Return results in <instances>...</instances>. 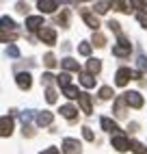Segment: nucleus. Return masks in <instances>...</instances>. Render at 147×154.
<instances>
[{"instance_id":"nucleus-33","label":"nucleus","mask_w":147,"mask_h":154,"mask_svg":"<svg viewBox=\"0 0 147 154\" xmlns=\"http://www.w3.org/2000/svg\"><path fill=\"white\" fill-rule=\"evenodd\" d=\"M67 22H69V13H67V11H61V15H58V24H61V26H67Z\"/></svg>"},{"instance_id":"nucleus-34","label":"nucleus","mask_w":147,"mask_h":154,"mask_svg":"<svg viewBox=\"0 0 147 154\" xmlns=\"http://www.w3.org/2000/svg\"><path fill=\"white\" fill-rule=\"evenodd\" d=\"M2 26H4V30H7V28H15V22H13L11 17L4 15V17H2Z\"/></svg>"},{"instance_id":"nucleus-39","label":"nucleus","mask_w":147,"mask_h":154,"mask_svg":"<svg viewBox=\"0 0 147 154\" xmlns=\"http://www.w3.org/2000/svg\"><path fill=\"white\" fill-rule=\"evenodd\" d=\"M41 154H58V148H48V150H44Z\"/></svg>"},{"instance_id":"nucleus-26","label":"nucleus","mask_w":147,"mask_h":154,"mask_svg":"<svg viewBox=\"0 0 147 154\" xmlns=\"http://www.w3.org/2000/svg\"><path fill=\"white\" fill-rule=\"evenodd\" d=\"M112 96H115V94H112L110 87H102V89H100V98H102V100H110Z\"/></svg>"},{"instance_id":"nucleus-18","label":"nucleus","mask_w":147,"mask_h":154,"mask_svg":"<svg viewBox=\"0 0 147 154\" xmlns=\"http://www.w3.org/2000/svg\"><path fill=\"white\" fill-rule=\"evenodd\" d=\"M102 69V63H100V59H89V63H87V72L93 76V74H98V72Z\"/></svg>"},{"instance_id":"nucleus-11","label":"nucleus","mask_w":147,"mask_h":154,"mask_svg":"<svg viewBox=\"0 0 147 154\" xmlns=\"http://www.w3.org/2000/svg\"><path fill=\"white\" fill-rule=\"evenodd\" d=\"M37 7L41 9V13H52L58 9V2H54V0H39Z\"/></svg>"},{"instance_id":"nucleus-24","label":"nucleus","mask_w":147,"mask_h":154,"mask_svg":"<svg viewBox=\"0 0 147 154\" xmlns=\"http://www.w3.org/2000/svg\"><path fill=\"white\" fill-rule=\"evenodd\" d=\"M93 44H95L98 48H104V46H106V37H104L102 33H95V35H93Z\"/></svg>"},{"instance_id":"nucleus-28","label":"nucleus","mask_w":147,"mask_h":154,"mask_svg":"<svg viewBox=\"0 0 147 154\" xmlns=\"http://www.w3.org/2000/svg\"><path fill=\"white\" fill-rule=\"evenodd\" d=\"M44 63H46L48 67H54V65H56V57L52 54V52H48V54L44 57Z\"/></svg>"},{"instance_id":"nucleus-12","label":"nucleus","mask_w":147,"mask_h":154,"mask_svg":"<svg viewBox=\"0 0 147 154\" xmlns=\"http://www.w3.org/2000/svg\"><path fill=\"white\" fill-rule=\"evenodd\" d=\"M80 109H82V113H85V115H91L93 113V106H91V96L89 94H80Z\"/></svg>"},{"instance_id":"nucleus-15","label":"nucleus","mask_w":147,"mask_h":154,"mask_svg":"<svg viewBox=\"0 0 147 154\" xmlns=\"http://www.w3.org/2000/svg\"><path fill=\"white\" fill-rule=\"evenodd\" d=\"M61 115L65 117V119H76V115H78V111L74 109L71 104H65V106H61Z\"/></svg>"},{"instance_id":"nucleus-27","label":"nucleus","mask_w":147,"mask_h":154,"mask_svg":"<svg viewBox=\"0 0 147 154\" xmlns=\"http://www.w3.org/2000/svg\"><path fill=\"white\" fill-rule=\"evenodd\" d=\"M46 100L50 102V104H54V102H56V91L52 89V87H48V89H46Z\"/></svg>"},{"instance_id":"nucleus-37","label":"nucleus","mask_w":147,"mask_h":154,"mask_svg":"<svg viewBox=\"0 0 147 154\" xmlns=\"http://www.w3.org/2000/svg\"><path fill=\"white\" fill-rule=\"evenodd\" d=\"M52 78H54L52 74H44V76H41V83H44V85H50V83H52Z\"/></svg>"},{"instance_id":"nucleus-20","label":"nucleus","mask_w":147,"mask_h":154,"mask_svg":"<svg viewBox=\"0 0 147 154\" xmlns=\"http://www.w3.org/2000/svg\"><path fill=\"white\" fill-rule=\"evenodd\" d=\"M63 94H65L69 100H80V91H78V87H74V85H69L67 89H63Z\"/></svg>"},{"instance_id":"nucleus-9","label":"nucleus","mask_w":147,"mask_h":154,"mask_svg":"<svg viewBox=\"0 0 147 154\" xmlns=\"http://www.w3.org/2000/svg\"><path fill=\"white\" fill-rule=\"evenodd\" d=\"M82 20H85V24H87L91 30H95V33H98V28H100V22H98L95 13H91V11H82Z\"/></svg>"},{"instance_id":"nucleus-38","label":"nucleus","mask_w":147,"mask_h":154,"mask_svg":"<svg viewBox=\"0 0 147 154\" xmlns=\"http://www.w3.org/2000/svg\"><path fill=\"white\" fill-rule=\"evenodd\" d=\"M139 67H141L143 72H147V59H145V57H141V59H139Z\"/></svg>"},{"instance_id":"nucleus-25","label":"nucleus","mask_w":147,"mask_h":154,"mask_svg":"<svg viewBox=\"0 0 147 154\" xmlns=\"http://www.w3.org/2000/svg\"><path fill=\"white\" fill-rule=\"evenodd\" d=\"M78 52H80L82 57H89V54H91V44H89V42H82V44L78 46Z\"/></svg>"},{"instance_id":"nucleus-23","label":"nucleus","mask_w":147,"mask_h":154,"mask_svg":"<svg viewBox=\"0 0 147 154\" xmlns=\"http://www.w3.org/2000/svg\"><path fill=\"white\" fill-rule=\"evenodd\" d=\"M112 7H117L119 11L130 13V11H132V7H134V2H119V0H117V2H112Z\"/></svg>"},{"instance_id":"nucleus-5","label":"nucleus","mask_w":147,"mask_h":154,"mask_svg":"<svg viewBox=\"0 0 147 154\" xmlns=\"http://www.w3.org/2000/svg\"><path fill=\"white\" fill-rule=\"evenodd\" d=\"M112 148L117 150V152H128L130 150V141L125 139L123 135H115L112 137Z\"/></svg>"},{"instance_id":"nucleus-7","label":"nucleus","mask_w":147,"mask_h":154,"mask_svg":"<svg viewBox=\"0 0 147 154\" xmlns=\"http://www.w3.org/2000/svg\"><path fill=\"white\" fill-rule=\"evenodd\" d=\"M46 24H44V17L41 15H30V17H26V28L28 30H41Z\"/></svg>"},{"instance_id":"nucleus-3","label":"nucleus","mask_w":147,"mask_h":154,"mask_svg":"<svg viewBox=\"0 0 147 154\" xmlns=\"http://www.w3.org/2000/svg\"><path fill=\"white\" fill-rule=\"evenodd\" d=\"M39 39H41L44 44H48V46H54V44H56V33H54L52 28L44 26V28L39 30Z\"/></svg>"},{"instance_id":"nucleus-31","label":"nucleus","mask_w":147,"mask_h":154,"mask_svg":"<svg viewBox=\"0 0 147 154\" xmlns=\"http://www.w3.org/2000/svg\"><path fill=\"white\" fill-rule=\"evenodd\" d=\"M7 54H9V57H13V59H17V57H20V50H17V46L9 44V48H7Z\"/></svg>"},{"instance_id":"nucleus-10","label":"nucleus","mask_w":147,"mask_h":154,"mask_svg":"<svg viewBox=\"0 0 147 154\" xmlns=\"http://www.w3.org/2000/svg\"><path fill=\"white\" fill-rule=\"evenodd\" d=\"M15 83H17V87L20 89H30V85H33V80H30V74L28 72H22V74H17L15 76Z\"/></svg>"},{"instance_id":"nucleus-8","label":"nucleus","mask_w":147,"mask_h":154,"mask_svg":"<svg viewBox=\"0 0 147 154\" xmlns=\"http://www.w3.org/2000/svg\"><path fill=\"white\" fill-rule=\"evenodd\" d=\"M63 152L65 154H80V143L76 139H65L63 141Z\"/></svg>"},{"instance_id":"nucleus-30","label":"nucleus","mask_w":147,"mask_h":154,"mask_svg":"<svg viewBox=\"0 0 147 154\" xmlns=\"http://www.w3.org/2000/svg\"><path fill=\"white\" fill-rule=\"evenodd\" d=\"M15 37H17L15 33H7V30H2V33H0V39H2L4 44H7V42H13Z\"/></svg>"},{"instance_id":"nucleus-16","label":"nucleus","mask_w":147,"mask_h":154,"mask_svg":"<svg viewBox=\"0 0 147 154\" xmlns=\"http://www.w3.org/2000/svg\"><path fill=\"white\" fill-rule=\"evenodd\" d=\"M100 124H102V128L106 130V132H117V130H119L117 124H115L110 117H102V119H100Z\"/></svg>"},{"instance_id":"nucleus-17","label":"nucleus","mask_w":147,"mask_h":154,"mask_svg":"<svg viewBox=\"0 0 147 154\" xmlns=\"http://www.w3.org/2000/svg\"><path fill=\"white\" fill-rule=\"evenodd\" d=\"M61 65L65 67L67 72H80V65H78L74 59H69V57H67V59H63V61H61Z\"/></svg>"},{"instance_id":"nucleus-14","label":"nucleus","mask_w":147,"mask_h":154,"mask_svg":"<svg viewBox=\"0 0 147 154\" xmlns=\"http://www.w3.org/2000/svg\"><path fill=\"white\" fill-rule=\"evenodd\" d=\"M52 119H54V115H52L50 111H44V113L37 115V124L39 126H48V124H52Z\"/></svg>"},{"instance_id":"nucleus-4","label":"nucleus","mask_w":147,"mask_h":154,"mask_svg":"<svg viewBox=\"0 0 147 154\" xmlns=\"http://www.w3.org/2000/svg\"><path fill=\"white\" fill-rule=\"evenodd\" d=\"M130 78H132V72L128 67H121V69H117V74H115V83H117L119 87H125Z\"/></svg>"},{"instance_id":"nucleus-19","label":"nucleus","mask_w":147,"mask_h":154,"mask_svg":"<svg viewBox=\"0 0 147 154\" xmlns=\"http://www.w3.org/2000/svg\"><path fill=\"white\" fill-rule=\"evenodd\" d=\"M80 83H82V87L91 89V87H95V78H93L89 72H85V74H80Z\"/></svg>"},{"instance_id":"nucleus-2","label":"nucleus","mask_w":147,"mask_h":154,"mask_svg":"<svg viewBox=\"0 0 147 154\" xmlns=\"http://www.w3.org/2000/svg\"><path fill=\"white\" fill-rule=\"evenodd\" d=\"M123 96H125L128 106H132V109H141L143 106V96L139 94V91H128V94H123Z\"/></svg>"},{"instance_id":"nucleus-35","label":"nucleus","mask_w":147,"mask_h":154,"mask_svg":"<svg viewBox=\"0 0 147 154\" xmlns=\"http://www.w3.org/2000/svg\"><path fill=\"white\" fill-rule=\"evenodd\" d=\"M108 28H110V30H115V33H117V35H121V28H119V22H115V20H110V22H108Z\"/></svg>"},{"instance_id":"nucleus-32","label":"nucleus","mask_w":147,"mask_h":154,"mask_svg":"<svg viewBox=\"0 0 147 154\" xmlns=\"http://www.w3.org/2000/svg\"><path fill=\"white\" fill-rule=\"evenodd\" d=\"M82 137H85L87 141H93V139H95V135H93V130H91L89 126H85V128H82Z\"/></svg>"},{"instance_id":"nucleus-29","label":"nucleus","mask_w":147,"mask_h":154,"mask_svg":"<svg viewBox=\"0 0 147 154\" xmlns=\"http://www.w3.org/2000/svg\"><path fill=\"white\" fill-rule=\"evenodd\" d=\"M108 7H112V2H95V11L98 13H106Z\"/></svg>"},{"instance_id":"nucleus-1","label":"nucleus","mask_w":147,"mask_h":154,"mask_svg":"<svg viewBox=\"0 0 147 154\" xmlns=\"http://www.w3.org/2000/svg\"><path fill=\"white\" fill-rule=\"evenodd\" d=\"M130 50H132L130 42H128V39H125L123 35H119V44L112 48V54H115V57H128V54H130Z\"/></svg>"},{"instance_id":"nucleus-13","label":"nucleus","mask_w":147,"mask_h":154,"mask_svg":"<svg viewBox=\"0 0 147 154\" xmlns=\"http://www.w3.org/2000/svg\"><path fill=\"white\" fill-rule=\"evenodd\" d=\"M125 96H121V98H117L115 100V115L117 117H125Z\"/></svg>"},{"instance_id":"nucleus-22","label":"nucleus","mask_w":147,"mask_h":154,"mask_svg":"<svg viewBox=\"0 0 147 154\" xmlns=\"http://www.w3.org/2000/svg\"><path fill=\"white\" fill-rule=\"evenodd\" d=\"M56 83L63 87V89H67L69 87V74H67V72H63V74H58L56 76Z\"/></svg>"},{"instance_id":"nucleus-6","label":"nucleus","mask_w":147,"mask_h":154,"mask_svg":"<svg viewBox=\"0 0 147 154\" xmlns=\"http://www.w3.org/2000/svg\"><path fill=\"white\" fill-rule=\"evenodd\" d=\"M11 132H13V119L9 115H2V117H0V135L9 137Z\"/></svg>"},{"instance_id":"nucleus-36","label":"nucleus","mask_w":147,"mask_h":154,"mask_svg":"<svg viewBox=\"0 0 147 154\" xmlns=\"http://www.w3.org/2000/svg\"><path fill=\"white\" fill-rule=\"evenodd\" d=\"M136 20H139V24H141V26L147 28V13H139V15H136Z\"/></svg>"},{"instance_id":"nucleus-21","label":"nucleus","mask_w":147,"mask_h":154,"mask_svg":"<svg viewBox=\"0 0 147 154\" xmlns=\"http://www.w3.org/2000/svg\"><path fill=\"white\" fill-rule=\"evenodd\" d=\"M130 150H132L134 154H147V148L143 146L141 141H134V139L130 141Z\"/></svg>"}]
</instances>
